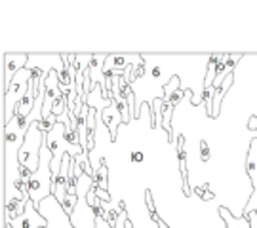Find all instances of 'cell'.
<instances>
[{"instance_id":"1","label":"cell","mask_w":257,"mask_h":228,"mask_svg":"<svg viewBox=\"0 0 257 228\" xmlns=\"http://www.w3.org/2000/svg\"><path fill=\"white\" fill-rule=\"evenodd\" d=\"M52 162H54V154L50 152L46 145L40 150V164L38 169L33 173L31 182H29V192H31V201L37 205L52 196V184H54V175H52Z\"/></svg>"},{"instance_id":"2","label":"cell","mask_w":257,"mask_h":228,"mask_svg":"<svg viewBox=\"0 0 257 228\" xmlns=\"http://www.w3.org/2000/svg\"><path fill=\"white\" fill-rule=\"evenodd\" d=\"M44 145H46V133H42L38 129V124L35 120L29 128L27 135H25V143L19 150V164L35 173L38 169V164H40V150Z\"/></svg>"},{"instance_id":"3","label":"cell","mask_w":257,"mask_h":228,"mask_svg":"<svg viewBox=\"0 0 257 228\" xmlns=\"http://www.w3.org/2000/svg\"><path fill=\"white\" fill-rule=\"evenodd\" d=\"M33 78V71L31 69H23L19 71L10 86L4 91V124H8L10 120L16 116V109H18L19 101L25 97V93L29 91V80Z\"/></svg>"},{"instance_id":"4","label":"cell","mask_w":257,"mask_h":228,"mask_svg":"<svg viewBox=\"0 0 257 228\" xmlns=\"http://www.w3.org/2000/svg\"><path fill=\"white\" fill-rule=\"evenodd\" d=\"M63 97V91L59 86V73L52 71L46 76V84H44V107H42V118L52 116V109L57 101Z\"/></svg>"},{"instance_id":"5","label":"cell","mask_w":257,"mask_h":228,"mask_svg":"<svg viewBox=\"0 0 257 228\" xmlns=\"http://www.w3.org/2000/svg\"><path fill=\"white\" fill-rule=\"evenodd\" d=\"M246 171H248V177L249 181H251V186H253V194L249 196V203L244 207V213H249V211L257 209V137L249 145L248 160H246Z\"/></svg>"},{"instance_id":"6","label":"cell","mask_w":257,"mask_h":228,"mask_svg":"<svg viewBox=\"0 0 257 228\" xmlns=\"http://www.w3.org/2000/svg\"><path fill=\"white\" fill-rule=\"evenodd\" d=\"M12 228H46L48 220L38 213L37 205L31 200H27V205H25V213L19 217V219L12 220L10 222Z\"/></svg>"},{"instance_id":"7","label":"cell","mask_w":257,"mask_h":228,"mask_svg":"<svg viewBox=\"0 0 257 228\" xmlns=\"http://www.w3.org/2000/svg\"><path fill=\"white\" fill-rule=\"evenodd\" d=\"M71 164H73V156L65 154L63 156V164H61V171L54 179L52 184V194L59 203H63L67 198V184H69V171H71Z\"/></svg>"},{"instance_id":"8","label":"cell","mask_w":257,"mask_h":228,"mask_svg":"<svg viewBox=\"0 0 257 228\" xmlns=\"http://www.w3.org/2000/svg\"><path fill=\"white\" fill-rule=\"evenodd\" d=\"M29 65V55L27 54H6L4 55V91L10 86L12 78L23 71Z\"/></svg>"},{"instance_id":"9","label":"cell","mask_w":257,"mask_h":228,"mask_svg":"<svg viewBox=\"0 0 257 228\" xmlns=\"http://www.w3.org/2000/svg\"><path fill=\"white\" fill-rule=\"evenodd\" d=\"M101 120L105 122V126L109 128L110 131V141H116V137H118V124L120 122H124L122 120V114H120L118 107L112 103L110 107H107V109L101 112Z\"/></svg>"},{"instance_id":"10","label":"cell","mask_w":257,"mask_h":228,"mask_svg":"<svg viewBox=\"0 0 257 228\" xmlns=\"http://www.w3.org/2000/svg\"><path fill=\"white\" fill-rule=\"evenodd\" d=\"M105 61H107V55H93L92 61H90V78L95 86H103L107 84V76H105Z\"/></svg>"},{"instance_id":"11","label":"cell","mask_w":257,"mask_h":228,"mask_svg":"<svg viewBox=\"0 0 257 228\" xmlns=\"http://www.w3.org/2000/svg\"><path fill=\"white\" fill-rule=\"evenodd\" d=\"M185 137L179 135L177 141V158H179V171H181V186H183L185 196H191V188H189V182H187V154H185Z\"/></svg>"},{"instance_id":"12","label":"cell","mask_w":257,"mask_h":228,"mask_svg":"<svg viewBox=\"0 0 257 228\" xmlns=\"http://www.w3.org/2000/svg\"><path fill=\"white\" fill-rule=\"evenodd\" d=\"M107 181H109V169H107V162L101 158V160H99V165L93 169V188L107 192V186H109Z\"/></svg>"},{"instance_id":"13","label":"cell","mask_w":257,"mask_h":228,"mask_svg":"<svg viewBox=\"0 0 257 228\" xmlns=\"http://www.w3.org/2000/svg\"><path fill=\"white\" fill-rule=\"evenodd\" d=\"M219 215L221 219L227 222V228H251L248 217H232L230 211L225 207H219Z\"/></svg>"},{"instance_id":"14","label":"cell","mask_w":257,"mask_h":228,"mask_svg":"<svg viewBox=\"0 0 257 228\" xmlns=\"http://www.w3.org/2000/svg\"><path fill=\"white\" fill-rule=\"evenodd\" d=\"M213 97H215V88L211 86L208 90H204V95H202V101L204 105H206V114L211 118V114H213Z\"/></svg>"},{"instance_id":"15","label":"cell","mask_w":257,"mask_h":228,"mask_svg":"<svg viewBox=\"0 0 257 228\" xmlns=\"http://www.w3.org/2000/svg\"><path fill=\"white\" fill-rule=\"evenodd\" d=\"M177 90H181V88H179V76H172V78H170V82L164 84V91H166L164 101L170 99Z\"/></svg>"},{"instance_id":"16","label":"cell","mask_w":257,"mask_h":228,"mask_svg":"<svg viewBox=\"0 0 257 228\" xmlns=\"http://www.w3.org/2000/svg\"><path fill=\"white\" fill-rule=\"evenodd\" d=\"M194 192H196L202 200H213V194L210 192V184H208V182H202L200 186H194Z\"/></svg>"},{"instance_id":"17","label":"cell","mask_w":257,"mask_h":228,"mask_svg":"<svg viewBox=\"0 0 257 228\" xmlns=\"http://www.w3.org/2000/svg\"><path fill=\"white\" fill-rule=\"evenodd\" d=\"M200 160L202 162H210V145H208L206 139L200 141Z\"/></svg>"},{"instance_id":"18","label":"cell","mask_w":257,"mask_h":228,"mask_svg":"<svg viewBox=\"0 0 257 228\" xmlns=\"http://www.w3.org/2000/svg\"><path fill=\"white\" fill-rule=\"evenodd\" d=\"M145 203H147V207H149V213H151V215H155L156 209H155V203H153V196H151V190L145 192Z\"/></svg>"},{"instance_id":"19","label":"cell","mask_w":257,"mask_h":228,"mask_svg":"<svg viewBox=\"0 0 257 228\" xmlns=\"http://www.w3.org/2000/svg\"><path fill=\"white\" fill-rule=\"evenodd\" d=\"M143 160H145V154H143V152H132V162H136V164H141V162H143Z\"/></svg>"},{"instance_id":"20","label":"cell","mask_w":257,"mask_h":228,"mask_svg":"<svg viewBox=\"0 0 257 228\" xmlns=\"http://www.w3.org/2000/svg\"><path fill=\"white\" fill-rule=\"evenodd\" d=\"M151 217H153V220H155L156 224H158V228H168V224H166L164 220L158 219V215H156V213H155V215H151Z\"/></svg>"},{"instance_id":"21","label":"cell","mask_w":257,"mask_h":228,"mask_svg":"<svg viewBox=\"0 0 257 228\" xmlns=\"http://www.w3.org/2000/svg\"><path fill=\"white\" fill-rule=\"evenodd\" d=\"M248 128H249V129H257V118H255V116H251V118H249Z\"/></svg>"},{"instance_id":"22","label":"cell","mask_w":257,"mask_h":228,"mask_svg":"<svg viewBox=\"0 0 257 228\" xmlns=\"http://www.w3.org/2000/svg\"><path fill=\"white\" fill-rule=\"evenodd\" d=\"M255 215H257V209H255Z\"/></svg>"}]
</instances>
